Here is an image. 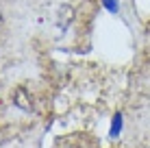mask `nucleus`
<instances>
[{
    "instance_id": "f257e3e1",
    "label": "nucleus",
    "mask_w": 150,
    "mask_h": 148,
    "mask_svg": "<svg viewBox=\"0 0 150 148\" xmlns=\"http://www.w3.org/2000/svg\"><path fill=\"white\" fill-rule=\"evenodd\" d=\"M120 126H122V115L117 113L115 118H113V131H111V135H117V133H120Z\"/></svg>"
}]
</instances>
